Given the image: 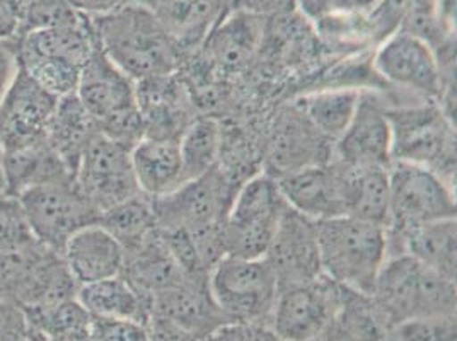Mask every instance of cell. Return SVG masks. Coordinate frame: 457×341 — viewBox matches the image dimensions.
I'll return each mask as SVG.
<instances>
[{
	"label": "cell",
	"mask_w": 457,
	"mask_h": 341,
	"mask_svg": "<svg viewBox=\"0 0 457 341\" xmlns=\"http://www.w3.org/2000/svg\"><path fill=\"white\" fill-rule=\"evenodd\" d=\"M286 209L277 181L263 170L253 174L236 191L224 219L228 256L265 258Z\"/></svg>",
	"instance_id": "cell-7"
},
{
	"label": "cell",
	"mask_w": 457,
	"mask_h": 341,
	"mask_svg": "<svg viewBox=\"0 0 457 341\" xmlns=\"http://www.w3.org/2000/svg\"><path fill=\"white\" fill-rule=\"evenodd\" d=\"M5 2H9V4H12L18 11H20L21 14H22V9L26 7V4L29 2V0H5Z\"/></svg>",
	"instance_id": "cell-48"
},
{
	"label": "cell",
	"mask_w": 457,
	"mask_h": 341,
	"mask_svg": "<svg viewBox=\"0 0 457 341\" xmlns=\"http://www.w3.org/2000/svg\"><path fill=\"white\" fill-rule=\"evenodd\" d=\"M378 0H329V12L367 14Z\"/></svg>",
	"instance_id": "cell-46"
},
{
	"label": "cell",
	"mask_w": 457,
	"mask_h": 341,
	"mask_svg": "<svg viewBox=\"0 0 457 341\" xmlns=\"http://www.w3.org/2000/svg\"><path fill=\"white\" fill-rule=\"evenodd\" d=\"M361 97V89L320 87L303 93L294 103L307 116L312 127L326 140L335 144L352 121Z\"/></svg>",
	"instance_id": "cell-32"
},
{
	"label": "cell",
	"mask_w": 457,
	"mask_h": 341,
	"mask_svg": "<svg viewBox=\"0 0 457 341\" xmlns=\"http://www.w3.org/2000/svg\"><path fill=\"white\" fill-rule=\"evenodd\" d=\"M99 50L89 16L63 26L31 31L20 37V52L37 57L54 58L84 69Z\"/></svg>",
	"instance_id": "cell-28"
},
{
	"label": "cell",
	"mask_w": 457,
	"mask_h": 341,
	"mask_svg": "<svg viewBox=\"0 0 457 341\" xmlns=\"http://www.w3.org/2000/svg\"><path fill=\"white\" fill-rule=\"evenodd\" d=\"M369 299L389 328L413 318L456 314V280L408 254H395L386 260Z\"/></svg>",
	"instance_id": "cell-3"
},
{
	"label": "cell",
	"mask_w": 457,
	"mask_h": 341,
	"mask_svg": "<svg viewBox=\"0 0 457 341\" xmlns=\"http://www.w3.org/2000/svg\"><path fill=\"white\" fill-rule=\"evenodd\" d=\"M335 161L359 168H389L391 125L387 101L376 89H362L352 121L333 144Z\"/></svg>",
	"instance_id": "cell-16"
},
{
	"label": "cell",
	"mask_w": 457,
	"mask_h": 341,
	"mask_svg": "<svg viewBox=\"0 0 457 341\" xmlns=\"http://www.w3.org/2000/svg\"><path fill=\"white\" fill-rule=\"evenodd\" d=\"M275 181L287 207L314 222L345 215L342 168L333 159L288 172Z\"/></svg>",
	"instance_id": "cell-20"
},
{
	"label": "cell",
	"mask_w": 457,
	"mask_h": 341,
	"mask_svg": "<svg viewBox=\"0 0 457 341\" xmlns=\"http://www.w3.org/2000/svg\"><path fill=\"white\" fill-rule=\"evenodd\" d=\"M4 170L5 193L14 196L41 183L72 176L46 140L22 149L4 152Z\"/></svg>",
	"instance_id": "cell-33"
},
{
	"label": "cell",
	"mask_w": 457,
	"mask_h": 341,
	"mask_svg": "<svg viewBox=\"0 0 457 341\" xmlns=\"http://www.w3.org/2000/svg\"><path fill=\"white\" fill-rule=\"evenodd\" d=\"M63 262L79 287L123 275L127 253L101 224L79 229L62 249Z\"/></svg>",
	"instance_id": "cell-24"
},
{
	"label": "cell",
	"mask_w": 457,
	"mask_h": 341,
	"mask_svg": "<svg viewBox=\"0 0 457 341\" xmlns=\"http://www.w3.org/2000/svg\"><path fill=\"white\" fill-rule=\"evenodd\" d=\"M77 301L93 318L132 320L147 324L151 318V299L140 294L123 275L80 285Z\"/></svg>",
	"instance_id": "cell-30"
},
{
	"label": "cell",
	"mask_w": 457,
	"mask_h": 341,
	"mask_svg": "<svg viewBox=\"0 0 457 341\" xmlns=\"http://www.w3.org/2000/svg\"><path fill=\"white\" fill-rule=\"evenodd\" d=\"M97 132L95 120L84 110L76 93L58 99L57 110L50 121L46 142L63 166L74 176L82 152Z\"/></svg>",
	"instance_id": "cell-31"
},
{
	"label": "cell",
	"mask_w": 457,
	"mask_h": 341,
	"mask_svg": "<svg viewBox=\"0 0 457 341\" xmlns=\"http://www.w3.org/2000/svg\"><path fill=\"white\" fill-rule=\"evenodd\" d=\"M345 288L326 277L280 287L270 328L280 341H316L337 320Z\"/></svg>",
	"instance_id": "cell-13"
},
{
	"label": "cell",
	"mask_w": 457,
	"mask_h": 341,
	"mask_svg": "<svg viewBox=\"0 0 457 341\" xmlns=\"http://www.w3.org/2000/svg\"><path fill=\"white\" fill-rule=\"evenodd\" d=\"M151 316L176 322L200 341L228 322L212 301L209 277H190L187 282L153 295Z\"/></svg>",
	"instance_id": "cell-23"
},
{
	"label": "cell",
	"mask_w": 457,
	"mask_h": 341,
	"mask_svg": "<svg viewBox=\"0 0 457 341\" xmlns=\"http://www.w3.org/2000/svg\"><path fill=\"white\" fill-rule=\"evenodd\" d=\"M187 181L219 166L224 151L222 125L212 116H196L179 140Z\"/></svg>",
	"instance_id": "cell-35"
},
{
	"label": "cell",
	"mask_w": 457,
	"mask_h": 341,
	"mask_svg": "<svg viewBox=\"0 0 457 341\" xmlns=\"http://www.w3.org/2000/svg\"><path fill=\"white\" fill-rule=\"evenodd\" d=\"M97 224L113 236L125 253L140 246L159 229L154 215L153 202L142 193L113 209L103 212Z\"/></svg>",
	"instance_id": "cell-34"
},
{
	"label": "cell",
	"mask_w": 457,
	"mask_h": 341,
	"mask_svg": "<svg viewBox=\"0 0 457 341\" xmlns=\"http://www.w3.org/2000/svg\"><path fill=\"white\" fill-rule=\"evenodd\" d=\"M21 12L9 2L0 0V39L20 38Z\"/></svg>",
	"instance_id": "cell-43"
},
{
	"label": "cell",
	"mask_w": 457,
	"mask_h": 341,
	"mask_svg": "<svg viewBox=\"0 0 457 341\" xmlns=\"http://www.w3.org/2000/svg\"><path fill=\"white\" fill-rule=\"evenodd\" d=\"M338 164L342 168L345 215L387 229L389 226L387 168H359V166H346L342 162Z\"/></svg>",
	"instance_id": "cell-29"
},
{
	"label": "cell",
	"mask_w": 457,
	"mask_h": 341,
	"mask_svg": "<svg viewBox=\"0 0 457 341\" xmlns=\"http://www.w3.org/2000/svg\"><path fill=\"white\" fill-rule=\"evenodd\" d=\"M91 22L99 50L134 82L181 71L185 55L145 4L127 0Z\"/></svg>",
	"instance_id": "cell-1"
},
{
	"label": "cell",
	"mask_w": 457,
	"mask_h": 341,
	"mask_svg": "<svg viewBox=\"0 0 457 341\" xmlns=\"http://www.w3.org/2000/svg\"><path fill=\"white\" fill-rule=\"evenodd\" d=\"M456 314L423 316L391 328L393 341H456Z\"/></svg>",
	"instance_id": "cell-38"
},
{
	"label": "cell",
	"mask_w": 457,
	"mask_h": 341,
	"mask_svg": "<svg viewBox=\"0 0 457 341\" xmlns=\"http://www.w3.org/2000/svg\"><path fill=\"white\" fill-rule=\"evenodd\" d=\"M37 243L29 228L20 198L14 195H0V253L20 251Z\"/></svg>",
	"instance_id": "cell-36"
},
{
	"label": "cell",
	"mask_w": 457,
	"mask_h": 341,
	"mask_svg": "<svg viewBox=\"0 0 457 341\" xmlns=\"http://www.w3.org/2000/svg\"><path fill=\"white\" fill-rule=\"evenodd\" d=\"M295 9L312 24L329 14V0H294Z\"/></svg>",
	"instance_id": "cell-45"
},
{
	"label": "cell",
	"mask_w": 457,
	"mask_h": 341,
	"mask_svg": "<svg viewBox=\"0 0 457 341\" xmlns=\"http://www.w3.org/2000/svg\"><path fill=\"white\" fill-rule=\"evenodd\" d=\"M333 157V144L318 132L301 108L290 101L275 114L263 157V172L273 179Z\"/></svg>",
	"instance_id": "cell-15"
},
{
	"label": "cell",
	"mask_w": 457,
	"mask_h": 341,
	"mask_svg": "<svg viewBox=\"0 0 457 341\" xmlns=\"http://www.w3.org/2000/svg\"><path fill=\"white\" fill-rule=\"evenodd\" d=\"M132 168L138 190L159 198L187 181L178 140L142 137L132 149Z\"/></svg>",
	"instance_id": "cell-27"
},
{
	"label": "cell",
	"mask_w": 457,
	"mask_h": 341,
	"mask_svg": "<svg viewBox=\"0 0 457 341\" xmlns=\"http://www.w3.org/2000/svg\"><path fill=\"white\" fill-rule=\"evenodd\" d=\"M178 74L135 82L144 137L179 142L196 118L188 89L176 77Z\"/></svg>",
	"instance_id": "cell-19"
},
{
	"label": "cell",
	"mask_w": 457,
	"mask_h": 341,
	"mask_svg": "<svg viewBox=\"0 0 457 341\" xmlns=\"http://www.w3.org/2000/svg\"><path fill=\"white\" fill-rule=\"evenodd\" d=\"M77 341H101L97 337H96L95 333H93V329H91V333L89 335H86L84 338H80V340Z\"/></svg>",
	"instance_id": "cell-49"
},
{
	"label": "cell",
	"mask_w": 457,
	"mask_h": 341,
	"mask_svg": "<svg viewBox=\"0 0 457 341\" xmlns=\"http://www.w3.org/2000/svg\"><path fill=\"white\" fill-rule=\"evenodd\" d=\"M82 16L84 14L77 12L67 0H29L21 14L20 37L38 29L71 24Z\"/></svg>",
	"instance_id": "cell-37"
},
{
	"label": "cell",
	"mask_w": 457,
	"mask_h": 341,
	"mask_svg": "<svg viewBox=\"0 0 457 341\" xmlns=\"http://www.w3.org/2000/svg\"><path fill=\"white\" fill-rule=\"evenodd\" d=\"M77 99L95 120L97 132L130 149L144 137L135 82L97 50L84 65Z\"/></svg>",
	"instance_id": "cell-5"
},
{
	"label": "cell",
	"mask_w": 457,
	"mask_h": 341,
	"mask_svg": "<svg viewBox=\"0 0 457 341\" xmlns=\"http://www.w3.org/2000/svg\"><path fill=\"white\" fill-rule=\"evenodd\" d=\"M411 4L413 0H378V4L365 14L374 50L382 41L400 31Z\"/></svg>",
	"instance_id": "cell-39"
},
{
	"label": "cell",
	"mask_w": 457,
	"mask_h": 341,
	"mask_svg": "<svg viewBox=\"0 0 457 341\" xmlns=\"http://www.w3.org/2000/svg\"><path fill=\"white\" fill-rule=\"evenodd\" d=\"M91 329L101 341H151L147 324L132 320L93 318Z\"/></svg>",
	"instance_id": "cell-40"
},
{
	"label": "cell",
	"mask_w": 457,
	"mask_h": 341,
	"mask_svg": "<svg viewBox=\"0 0 457 341\" xmlns=\"http://www.w3.org/2000/svg\"><path fill=\"white\" fill-rule=\"evenodd\" d=\"M393 162H408L436 170L456 181V121L437 101L387 103Z\"/></svg>",
	"instance_id": "cell-4"
},
{
	"label": "cell",
	"mask_w": 457,
	"mask_h": 341,
	"mask_svg": "<svg viewBox=\"0 0 457 341\" xmlns=\"http://www.w3.org/2000/svg\"><path fill=\"white\" fill-rule=\"evenodd\" d=\"M372 67L389 87L408 97L406 103L437 101L447 91H456V80H447L436 52L410 33L398 31L372 52Z\"/></svg>",
	"instance_id": "cell-9"
},
{
	"label": "cell",
	"mask_w": 457,
	"mask_h": 341,
	"mask_svg": "<svg viewBox=\"0 0 457 341\" xmlns=\"http://www.w3.org/2000/svg\"><path fill=\"white\" fill-rule=\"evenodd\" d=\"M162 24L185 58L200 50L230 11V0H138Z\"/></svg>",
	"instance_id": "cell-22"
},
{
	"label": "cell",
	"mask_w": 457,
	"mask_h": 341,
	"mask_svg": "<svg viewBox=\"0 0 457 341\" xmlns=\"http://www.w3.org/2000/svg\"><path fill=\"white\" fill-rule=\"evenodd\" d=\"M5 193V170H4V149L0 146V195Z\"/></svg>",
	"instance_id": "cell-47"
},
{
	"label": "cell",
	"mask_w": 457,
	"mask_h": 341,
	"mask_svg": "<svg viewBox=\"0 0 457 341\" xmlns=\"http://www.w3.org/2000/svg\"><path fill=\"white\" fill-rule=\"evenodd\" d=\"M387 251L389 256L408 254L421 265L456 280V219L428 222L401 232L387 230Z\"/></svg>",
	"instance_id": "cell-25"
},
{
	"label": "cell",
	"mask_w": 457,
	"mask_h": 341,
	"mask_svg": "<svg viewBox=\"0 0 457 341\" xmlns=\"http://www.w3.org/2000/svg\"><path fill=\"white\" fill-rule=\"evenodd\" d=\"M57 104L58 97L39 87L20 67L0 101V146L4 152L45 142Z\"/></svg>",
	"instance_id": "cell-17"
},
{
	"label": "cell",
	"mask_w": 457,
	"mask_h": 341,
	"mask_svg": "<svg viewBox=\"0 0 457 341\" xmlns=\"http://www.w3.org/2000/svg\"><path fill=\"white\" fill-rule=\"evenodd\" d=\"M389 174V226L401 232L428 222L456 219V185L436 170L408 162H391Z\"/></svg>",
	"instance_id": "cell-10"
},
{
	"label": "cell",
	"mask_w": 457,
	"mask_h": 341,
	"mask_svg": "<svg viewBox=\"0 0 457 341\" xmlns=\"http://www.w3.org/2000/svg\"><path fill=\"white\" fill-rule=\"evenodd\" d=\"M265 258L275 270L280 287L323 277L316 222L287 207Z\"/></svg>",
	"instance_id": "cell-18"
},
{
	"label": "cell",
	"mask_w": 457,
	"mask_h": 341,
	"mask_svg": "<svg viewBox=\"0 0 457 341\" xmlns=\"http://www.w3.org/2000/svg\"><path fill=\"white\" fill-rule=\"evenodd\" d=\"M237 188L220 166L191 178L171 193L151 198L157 228L190 232L222 224Z\"/></svg>",
	"instance_id": "cell-12"
},
{
	"label": "cell",
	"mask_w": 457,
	"mask_h": 341,
	"mask_svg": "<svg viewBox=\"0 0 457 341\" xmlns=\"http://www.w3.org/2000/svg\"><path fill=\"white\" fill-rule=\"evenodd\" d=\"M268 16L230 9L196 54L222 72H241L258 60Z\"/></svg>",
	"instance_id": "cell-21"
},
{
	"label": "cell",
	"mask_w": 457,
	"mask_h": 341,
	"mask_svg": "<svg viewBox=\"0 0 457 341\" xmlns=\"http://www.w3.org/2000/svg\"><path fill=\"white\" fill-rule=\"evenodd\" d=\"M67 2L76 9L77 12L93 18V16L113 11L114 7L125 4L127 0H67Z\"/></svg>",
	"instance_id": "cell-44"
},
{
	"label": "cell",
	"mask_w": 457,
	"mask_h": 341,
	"mask_svg": "<svg viewBox=\"0 0 457 341\" xmlns=\"http://www.w3.org/2000/svg\"><path fill=\"white\" fill-rule=\"evenodd\" d=\"M74 179L99 215L140 195L132 168V149L101 133H96L82 152Z\"/></svg>",
	"instance_id": "cell-14"
},
{
	"label": "cell",
	"mask_w": 457,
	"mask_h": 341,
	"mask_svg": "<svg viewBox=\"0 0 457 341\" xmlns=\"http://www.w3.org/2000/svg\"><path fill=\"white\" fill-rule=\"evenodd\" d=\"M18 198L37 241L58 253L79 229L99 220V212L77 187L74 176L31 187Z\"/></svg>",
	"instance_id": "cell-11"
},
{
	"label": "cell",
	"mask_w": 457,
	"mask_h": 341,
	"mask_svg": "<svg viewBox=\"0 0 457 341\" xmlns=\"http://www.w3.org/2000/svg\"><path fill=\"white\" fill-rule=\"evenodd\" d=\"M280 284L267 258L224 256L209 273V292L228 322H263L271 318Z\"/></svg>",
	"instance_id": "cell-8"
},
{
	"label": "cell",
	"mask_w": 457,
	"mask_h": 341,
	"mask_svg": "<svg viewBox=\"0 0 457 341\" xmlns=\"http://www.w3.org/2000/svg\"><path fill=\"white\" fill-rule=\"evenodd\" d=\"M79 284L62 253L37 241L20 251L0 253V301L21 311L76 299Z\"/></svg>",
	"instance_id": "cell-6"
},
{
	"label": "cell",
	"mask_w": 457,
	"mask_h": 341,
	"mask_svg": "<svg viewBox=\"0 0 457 341\" xmlns=\"http://www.w3.org/2000/svg\"><path fill=\"white\" fill-rule=\"evenodd\" d=\"M151 341H200L187 329L161 316H151L147 322Z\"/></svg>",
	"instance_id": "cell-42"
},
{
	"label": "cell",
	"mask_w": 457,
	"mask_h": 341,
	"mask_svg": "<svg viewBox=\"0 0 457 341\" xmlns=\"http://www.w3.org/2000/svg\"><path fill=\"white\" fill-rule=\"evenodd\" d=\"M316 232L323 277L369 297L389 258L387 229L343 215L316 222Z\"/></svg>",
	"instance_id": "cell-2"
},
{
	"label": "cell",
	"mask_w": 457,
	"mask_h": 341,
	"mask_svg": "<svg viewBox=\"0 0 457 341\" xmlns=\"http://www.w3.org/2000/svg\"><path fill=\"white\" fill-rule=\"evenodd\" d=\"M123 277L145 297L187 282L188 275L172 256L164 234L157 229L149 239L127 253Z\"/></svg>",
	"instance_id": "cell-26"
},
{
	"label": "cell",
	"mask_w": 457,
	"mask_h": 341,
	"mask_svg": "<svg viewBox=\"0 0 457 341\" xmlns=\"http://www.w3.org/2000/svg\"><path fill=\"white\" fill-rule=\"evenodd\" d=\"M20 38L0 39V101L20 72Z\"/></svg>",
	"instance_id": "cell-41"
}]
</instances>
